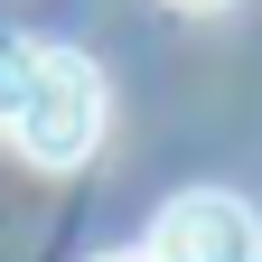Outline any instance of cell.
I'll list each match as a JSON object with an SVG mask.
<instances>
[{
  "label": "cell",
  "instance_id": "6da1fadb",
  "mask_svg": "<svg viewBox=\"0 0 262 262\" xmlns=\"http://www.w3.org/2000/svg\"><path fill=\"white\" fill-rule=\"evenodd\" d=\"M0 131H10L38 169H75V159L103 141V75H94L75 47H28Z\"/></svg>",
  "mask_w": 262,
  "mask_h": 262
},
{
  "label": "cell",
  "instance_id": "7a4b0ae2",
  "mask_svg": "<svg viewBox=\"0 0 262 262\" xmlns=\"http://www.w3.org/2000/svg\"><path fill=\"white\" fill-rule=\"evenodd\" d=\"M150 262H262V225L244 196H225V187H187L159 206L150 225Z\"/></svg>",
  "mask_w": 262,
  "mask_h": 262
},
{
  "label": "cell",
  "instance_id": "3957f363",
  "mask_svg": "<svg viewBox=\"0 0 262 262\" xmlns=\"http://www.w3.org/2000/svg\"><path fill=\"white\" fill-rule=\"evenodd\" d=\"M169 10H234V0H169Z\"/></svg>",
  "mask_w": 262,
  "mask_h": 262
},
{
  "label": "cell",
  "instance_id": "277c9868",
  "mask_svg": "<svg viewBox=\"0 0 262 262\" xmlns=\"http://www.w3.org/2000/svg\"><path fill=\"white\" fill-rule=\"evenodd\" d=\"M103 262H150V253H103Z\"/></svg>",
  "mask_w": 262,
  "mask_h": 262
}]
</instances>
